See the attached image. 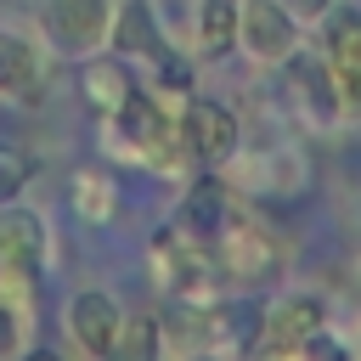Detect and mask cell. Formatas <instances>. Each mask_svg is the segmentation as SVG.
Here are the masks:
<instances>
[{
    "label": "cell",
    "mask_w": 361,
    "mask_h": 361,
    "mask_svg": "<svg viewBox=\"0 0 361 361\" xmlns=\"http://www.w3.org/2000/svg\"><path fill=\"white\" fill-rule=\"evenodd\" d=\"M45 259V220L23 203H0V265L39 271Z\"/></svg>",
    "instance_id": "7c38bea8"
},
{
    "label": "cell",
    "mask_w": 361,
    "mask_h": 361,
    "mask_svg": "<svg viewBox=\"0 0 361 361\" xmlns=\"http://www.w3.org/2000/svg\"><path fill=\"white\" fill-rule=\"evenodd\" d=\"M135 90H141V85H135V68H130L124 51H90V56H85V68H79V96H85V107H90L96 118H113Z\"/></svg>",
    "instance_id": "52a82bcc"
},
{
    "label": "cell",
    "mask_w": 361,
    "mask_h": 361,
    "mask_svg": "<svg viewBox=\"0 0 361 361\" xmlns=\"http://www.w3.org/2000/svg\"><path fill=\"white\" fill-rule=\"evenodd\" d=\"M282 6L293 11V23H322L333 11V0H282Z\"/></svg>",
    "instance_id": "44dd1931"
},
{
    "label": "cell",
    "mask_w": 361,
    "mask_h": 361,
    "mask_svg": "<svg viewBox=\"0 0 361 361\" xmlns=\"http://www.w3.org/2000/svg\"><path fill=\"white\" fill-rule=\"evenodd\" d=\"M158 350H164V333H158V322H152V316H124L113 355H130V361H152Z\"/></svg>",
    "instance_id": "e0dca14e"
},
{
    "label": "cell",
    "mask_w": 361,
    "mask_h": 361,
    "mask_svg": "<svg viewBox=\"0 0 361 361\" xmlns=\"http://www.w3.org/2000/svg\"><path fill=\"white\" fill-rule=\"evenodd\" d=\"M209 243H214L220 276H237V282H259V276H271V271L282 265L276 237H271L265 226H254V220H237V214H226Z\"/></svg>",
    "instance_id": "3957f363"
},
{
    "label": "cell",
    "mask_w": 361,
    "mask_h": 361,
    "mask_svg": "<svg viewBox=\"0 0 361 361\" xmlns=\"http://www.w3.org/2000/svg\"><path fill=\"white\" fill-rule=\"evenodd\" d=\"M152 271L180 305H214L220 259H214V243L197 237L192 226H164L152 237Z\"/></svg>",
    "instance_id": "6da1fadb"
},
{
    "label": "cell",
    "mask_w": 361,
    "mask_h": 361,
    "mask_svg": "<svg viewBox=\"0 0 361 361\" xmlns=\"http://www.w3.org/2000/svg\"><path fill=\"white\" fill-rule=\"evenodd\" d=\"M288 96L299 102V113H305L310 124H333V118L344 113L327 56H310V51H293V56H288Z\"/></svg>",
    "instance_id": "9c48e42d"
},
{
    "label": "cell",
    "mask_w": 361,
    "mask_h": 361,
    "mask_svg": "<svg viewBox=\"0 0 361 361\" xmlns=\"http://www.w3.org/2000/svg\"><path fill=\"white\" fill-rule=\"evenodd\" d=\"M0 96L34 107L45 96V62L23 34H0Z\"/></svg>",
    "instance_id": "8fae6325"
},
{
    "label": "cell",
    "mask_w": 361,
    "mask_h": 361,
    "mask_svg": "<svg viewBox=\"0 0 361 361\" xmlns=\"http://www.w3.org/2000/svg\"><path fill=\"white\" fill-rule=\"evenodd\" d=\"M68 338H73V350L79 355H113V344H118V327H124V310H118V299L113 293H102V288H85V293H73L68 299Z\"/></svg>",
    "instance_id": "8992f818"
},
{
    "label": "cell",
    "mask_w": 361,
    "mask_h": 361,
    "mask_svg": "<svg viewBox=\"0 0 361 361\" xmlns=\"http://www.w3.org/2000/svg\"><path fill=\"white\" fill-rule=\"evenodd\" d=\"M226 214H231L226 180H192V192H186V203H180V226H192L197 237H214Z\"/></svg>",
    "instance_id": "2e32d148"
},
{
    "label": "cell",
    "mask_w": 361,
    "mask_h": 361,
    "mask_svg": "<svg viewBox=\"0 0 361 361\" xmlns=\"http://www.w3.org/2000/svg\"><path fill=\"white\" fill-rule=\"evenodd\" d=\"M107 39L124 51V56H164V34H158V17H152V0H124L113 11V28Z\"/></svg>",
    "instance_id": "4fadbf2b"
},
{
    "label": "cell",
    "mask_w": 361,
    "mask_h": 361,
    "mask_svg": "<svg viewBox=\"0 0 361 361\" xmlns=\"http://www.w3.org/2000/svg\"><path fill=\"white\" fill-rule=\"evenodd\" d=\"M310 333H322V305L310 293H293L259 316V350L265 355H299Z\"/></svg>",
    "instance_id": "30bf717a"
},
{
    "label": "cell",
    "mask_w": 361,
    "mask_h": 361,
    "mask_svg": "<svg viewBox=\"0 0 361 361\" xmlns=\"http://www.w3.org/2000/svg\"><path fill=\"white\" fill-rule=\"evenodd\" d=\"M68 209H73V220H85V226H107V220L118 214V186H113V175H107V169H73V180H68Z\"/></svg>",
    "instance_id": "5bb4252c"
},
{
    "label": "cell",
    "mask_w": 361,
    "mask_h": 361,
    "mask_svg": "<svg viewBox=\"0 0 361 361\" xmlns=\"http://www.w3.org/2000/svg\"><path fill=\"white\" fill-rule=\"evenodd\" d=\"M237 23H243V0H197V56L220 62L237 51Z\"/></svg>",
    "instance_id": "9a60e30c"
},
{
    "label": "cell",
    "mask_w": 361,
    "mask_h": 361,
    "mask_svg": "<svg viewBox=\"0 0 361 361\" xmlns=\"http://www.w3.org/2000/svg\"><path fill=\"white\" fill-rule=\"evenodd\" d=\"M180 135H186V152L192 164H226L237 152V113L214 96H186L180 102Z\"/></svg>",
    "instance_id": "277c9868"
},
{
    "label": "cell",
    "mask_w": 361,
    "mask_h": 361,
    "mask_svg": "<svg viewBox=\"0 0 361 361\" xmlns=\"http://www.w3.org/2000/svg\"><path fill=\"white\" fill-rule=\"evenodd\" d=\"M39 28H45V39L56 51L90 56L96 45H107L113 0H39Z\"/></svg>",
    "instance_id": "7a4b0ae2"
},
{
    "label": "cell",
    "mask_w": 361,
    "mask_h": 361,
    "mask_svg": "<svg viewBox=\"0 0 361 361\" xmlns=\"http://www.w3.org/2000/svg\"><path fill=\"white\" fill-rule=\"evenodd\" d=\"M237 45L259 62H288L299 51V23L282 0H243V23H237Z\"/></svg>",
    "instance_id": "5b68a950"
},
{
    "label": "cell",
    "mask_w": 361,
    "mask_h": 361,
    "mask_svg": "<svg viewBox=\"0 0 361 361\" xmlns=\"http://www.w3.org/2000/svg\"><path fill=\"white\" fill-rule=\"evenodd\" d=\"M158 62V90H192V62L186 56H175V51H164V56H152Z\"/></svg>",
    "instance_id": "d6986e66"
},
{
    "label": "cell",
    "mask_w": 361,
    "mask_h": 361,
    "mask_svg": "<svg viewBox=\"0 0 361 361\" xmlns=\"http://www.w3.org/2000/svg\"><path fill=\"white\" fill-rule=\"evenodd\" d=\"M28 175H34L28 152L23 147H0V203H17V192L28 186Z\"/></svg>",
    "instance_id": "ac0fdd59"
},
{
    "label": "cell",
    "mask_w": 361,
    "mask_h": 361,
    "mask_svg": "<svg viewBox=\"0 0 361 361\" xmlns=\"http://www.w3.org/2000/svg\"><path fill=\"white\" fill-rule=\"evenodd\" d=\"M23 350V310L0 305V355H17Z\"/></svg>",
    "instance_id": "ffe728a7"
},
{
    "label": "cell",
    "mask_w": 361,
    "mask_h": 361,
    "mask_svg": "<svg viewBox=\"0 0 361 361\" xmlns=\"http://www.w3.org/2000/svg\"><path fill=\"white\" fill-rule=\"evenodd\" d=\"M327 68H333V85H338V107L344 113H361V11H327Z\"/></svg>",
    "instance_id": "ba28073f"
}]
</instances>
